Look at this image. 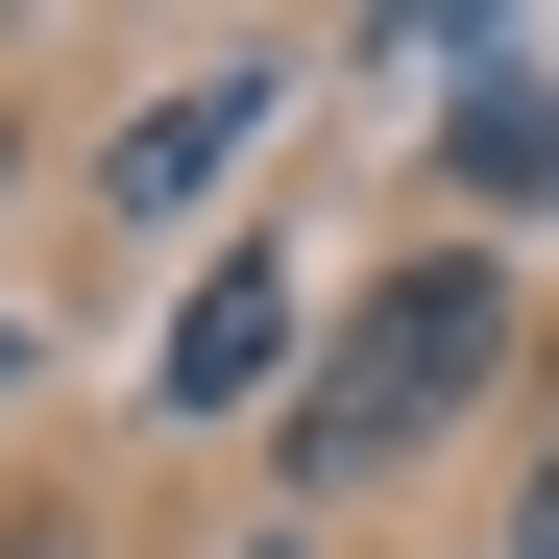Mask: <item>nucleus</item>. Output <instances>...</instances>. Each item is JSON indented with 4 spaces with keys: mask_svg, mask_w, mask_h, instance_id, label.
I'll list each match as a JSON object with an SVG mask.
<instances>
[{
    "mask_svg": "<svg viewBox=\"0 0 559 559\" xmlns=\"http://www.w3.org/2000/svg\"><path fill=\"white\" fill-rule=\"evenodd\" d=\"M511 559H559V438H535V511H511Z\"/></svg>",
    "mask_w": 559,
    "mask_h": 559,
    "instance_id": "39448f33",
    "label": "nucleus"
},
{
    "mask_svg": "<svg viewBox=\"0 0 559 559\" xmlns=\"http://www.w3.org/2000/svg\"><path fill=\"white\" fill-rule=\"evenodd\" d=\"M462 170H487V195H559V49L511 73V98H462Z\"/></svg>",
    "mask_w": 559,
    "mask_h": 559,
    "instance_id": "20e7f679",
    "label": "nucleus"
},
{
    "mask_svg": "<svg viewBox=\"0 0 559 559\" xmlns=\"http://www.w3.org/2000/svg\"><path fill=\"white\" fill-rule=\"evenodd\" d=\"M267 341H293V267H195V317L146 341V390H170V414H243V390H267Z\"/></svg>",
    "mask_w": 559,
    "mask_h": 559,
    "instance_id": "7ed1b4c3",
    "label": "nucleus"
},
{
    "mask_svg": "<svg viewBox=\"0 0 559 559\" xmlns=\"http://www.w3.org/2000/svg\"><path fill=\"white\" fill-rule=\"evenodd\" d=\"M511 365V267L487 243H438V267H390L341 341H317V390H293V487H365V462H414L462 390Z\"/></svg>",
    "mask_w": 559,
    "mask_h": 559,
    "instance_id": "f257e3e1",
    "label": "nucleus"
},
{
    "mask_svg": "<svg viewBox=\"0 0 559 559\" xmlns=\"http://www.w3.org/2000/svg\"><path fill=\"white\" fill-rule=\"evenodd\" d=\"M243 146H267V49H219V73H170V98L122 122V219H195V195H219Z\"/></svg>",
    "mask_w": 559,
    "mask_h": 559,
    "instance_id": "f03ea898",
    "label": "nucleus"
}]
</instances>
